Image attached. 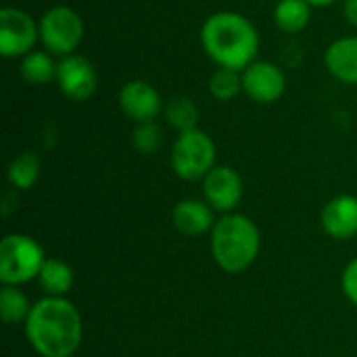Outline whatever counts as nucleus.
Returning a JSON list of instances; mask_svg holds the SVG:
<instances>
[{"label": "nucleus", "mask_w": 357, "mask_h": 357, "mask_svg": "<svg viewBox=\"0 0 357 357\" xmlns=\"http://www.w3.org/2000/svg\"><path fill=\"white\" fill-rule=\"evenodd\" d=\"M82 316L65 297H44L31 305L25 337L42 357H71L82 343Z\"/></svg>", "instance_id": "f257e3e1"}, {"label": "nucleus", "mask_w": 357, "mask_h": 357, "mask_svg": "<svg viewBox=\"0 0 357 357\" xmlns=\"http://www.w3.org/2000/svg\"><path fill=\"white\" fill-rule=\"evenodd\" d=\"M201 44L218 67L243 71L257 61L259 33L255 25L236 10H220L205 19Z\"/></svg>", "instance_id": "f03ea898"}, {"label": "nucleus", "mask_w": 357, "mask_h": 357, "mask_svg": "<svg viewBox=\"0 0 357 357\" xmlns=\"http://www.w3.org/2000/svg\"><path fill=\"white\" fill-rule=\"evenodd\" d=\"M259 247V230L247 215L226 213L211 230V255L224 272H245L257 259Z\"/></svg>", "instance_id": "7ed1b4c3"}, {"label": "nucleus", "mask_w": 357, "mask_h": 357, "mask_svg": "<svg viewBox=\"0 0 357 357\" xmlns=\"http://www.w3.org/2000/svg\"><path fill=\"white\" fill-rule=\"evenodd\" d=\"M44 249L27 234H8L0 243V280L19 287L40 276L44 266Z\"/></svg>", "instance_id": "20e7f679"}, {"label": "nucleus", "mask_w": 357, "mask_h": 357, "mask_svg": "<svg viewBox=\"0 0 357 357\" xmlns=\"http://www.w3.org/2000/svg\"><path fill=\"white\" fill-rule=\"evenodd\" d=\"M172 167L186 182L203 180L215 167V142L203 130L180 132L172 146Z\"/></svg>", "instance_id": "39448f33"}, {"label": "nucleus", "mask_w": 357, "mask_h": 357, "mask_svg": "<svg viewBox=\"0 0 357 357\" xmlns=\"http://www.w3.org/2000/svg\"><path fill=\"white\" fill-rule=\"evenodd\" d=\"M40 42L46 52L67 56L75 54V48L84 40V21L71 6H52L40 17Z\"/></svg>", "instance_id": "423d86ee"}, {"label": "nucleus", "mask_w": 357, "mask_h": 357, "mask_svg": "<svg viewBox=\"0 0 357 357\" xmlns=\"http://www.w3.org/2000/svg\"><path fill=\"white\" fill-rule=\"evenodd\" d=\"M40 40V25L17 6L0 8V52L6 59L25 56Z\"/></svg>", "instance_id": "0eeeda50"}, {"label": "nucleus", "mask_w": 357, "mask_h": 357, "mask_svg": "<svg viewBox=\"0 0 357 357\" xmlns=\"http://www.w3.org/2000/svg\"><path fill=\"white\" fill-rule=\"evenodd\" d=\"M241 75L243 92L259 105L276 102L287 90V75L272 61H253L247 69L241 71Z\"/></svg>", "instance_id": "6e6552de"}, {"label": "nucleus", "mask_w": 357, "mask_h": 357, "mask_svg": "<svg viewBox=\"0 0 357 357\" xmlns=\"http://www.w3.org/2000/svg\"><path fill=\"white\" fill-rule=\"evenodd\" d=\"M56 84L67 98L88 100L98 88V75L86 56L67 54L56 63Z\"/></svg>", "instance_id": "1a4fd4ad"}, {"label": "nucleus", "mask_w": 357, "mask_h": 357, "mask_svg": "<svg viewBox=\"0 0 357 357\" xmlns=\"http://www.w3.org/2000/svg\"><path fill=\"white\" fill-rule=\"evenodd\" d=\"M203 195L213 211L232 213L243 199V178L228 165H215L203 178Z\"/></svg>", "instance_id": "9d476101"}, {"label": "nucleus", "mask_w": 357, "mask_h": 357, "mask_svg": "<svg viewBox=\"0 0 357 357\" xmlns=\"http://www.w3.org/2000/svg\"><path fill=\"white\" fill-rule=\"evenodd\" d=\"M117 102L123 115L136 123L155 121V117L165 109L159 92L144 79H132L123 84Z\"/></svg>", "instance_id": "9b49d317"}, {"label": "nucleus", "mask_w": 357, "mask_h": 357, "mask_svg": "<svg viewBox=\"0 0 357 357\" xmlns=\"http://www.w3.org/2000/svg\"><path fill=\"white\" fill-rule=\"evenodd\" d=\"M322 228L335 241H347L357 234V197L339 195L322 209Z\"/></svg>", "instance_id": "f8f14e48"}, {"label": "nucleus", "mask_w": 357, "mask_h": 357, "mask_svg": "<svg viewBox=\"0 0 357 357\" xmlns=\"http://www.w3.org/2000/svg\"><path fill=\"white\" fill-rule=\"evenodd\" d=\"M172 220H174V226L178 228V232H182L186 236L205 234V232L213 230V226H215L213 209L209 207L207 201H199V199H184V201L176 203V207L172 211Z\"/></svg>", "instance_id": "ddd939ff"}, {"label": "nucleus", "mask_w": 357, "mask_h": 357, "mask_svg": "<svg viewBox=\"0 0 357 357\" xmlns=\"http://www.w3.org/2000/svg\"><path fill=\"white\" fill-rule=\"evenodd\" d=\"M324 65L335 79L357 86V36L335 40L324 52Z\"/></svg>", "instance_id": "4468645a"}, {"label": "nucleus", "mask_w": 357, "mask_h": 357, "mask_svg": "<svg viewBox=\"0 0 357 357\" xmlns=\"http://www.w3.org/2000/svg\"><path fill=\"white\" fill-rule=\"evenodd\" d=\"M38 282L46 297H65L73 287V270L61 259H46Z\"/></svg>", "instance_id": "2eb2a0df"}, {"label": "nucleus", "mask_w": 357, "mask_h": 357, "mask_svg": "<svg viewBox=\"0 0 357 357\" xmlns=\"http://www.w3.org/2000/svg\"><path fill=\"white\" fill-rule=\"evenodd\" d=\"M312 19V4L305 0H278L274 8V21L278 29L287 33H299Z\"/></svg>", "instance_id": "dca6fc26"}, {"label": "nucleus", "mask_w": 357, "mask_h": 357, "mask_svg": "<svg viewBox=\"0 0 357 357\" xmlns=\"http://www.w3.org/2000/svg\"><path fill=\"white\" fill-rule=\"evenodd\" d=\"M19 71L21 77L31 86H44L50 79H56V63L52 61L50 52L42 50H31L29 54H25L19 65Z\"/></svg>", "instance_id": "f3484780"}, {"label": "nucleus", "mask_w": 357, "mask_h": 357, "mask_svg": "<svg viewBox=\"0 0 357 357\" xmlns=\"http://www.w3.org/2000/svg\"><path fill=\"white\" fill-rule=\"evenodd\" d=\"M165 119L167 123L180 132H188V130H197L199 126V109L197 105L188 98V96H174L167 100L165 109Z\"/></svg>", "instance_id": "a211bd4d"}, {"label": "nucleus", "mask_w": 357, "mask_h": 357, "mask_svg": "<svg viewBox=\"0 0 357 357\" xmlns=\"http://www.w3.org/2000/svg\"><path fill=\"white\" fill-rule=\"evenodd\" d=\"M29 312H31V303L27 295L17 287L4 284L0 291V316L4 324H19V322L25 324Z\"/></svg>", "instance_id": "6ab92c4d"}, {"label": "nucleus", "mask_w": 357, "mask_h": 357, "mask_svg": "<svg viewBox=\"0 0 357 357\" xmlns=\"http://www.w3.org/2000/svg\"><path fill=\"white\" fill-rule=\"evenodd\" d=\"M40 176V159L33 153L17 155L8 165V182L17 190H27L38 182Z\"/></svg>", "instance_id": "aec40b11"}, {"label": "nucleus", "mask_w": 357, "mask_h": 357, "mask_svg": "<svg viewBox=\"0 0 357 357\" xmlns=\"http://www.w3.org/2000/svg\"><path fill=\"white\" fill-rule=\"evenodd\" d=\"M209 92L215 100L228 102L243 92V75L236 69L218 67L209 77Z\"/></svg>", "instance_id": "412c9836"}, {"label": "nucleus", "mask_w": 357, "mask_h": 357, "mask_svg": "<svg viewBox=\"0 0 357 357\" xmlns=\"http://www.w3.org/2000/svg\"><path fill=\"white\" fill-rule=\"evenodd\" d=\"M163 144V132L155 121L138 123L132 134V146L142 155H155Z\"/></svg>", "instance_id": "4be33fe9"}, {"label": "nucleus", "mask_w": 357, "mask_h": 357, "mask_svg": "<svg viewBox=\"0 0 357 357\" xmlns=\"http://www.w3.org/2000/svg\"><path fill=\"white\" fill-rule=\"evenodd\" d=\"M341 284H343L345 297H347L354 305H357V259H354L351 264H347V268H345V272H343Z\"/></svg>", "instance_id": "5701e85b"}, {"label": "nucleus", "mask_w": 357, "mask_h": 357, "mask_svg": "<svg viewBox=\"0 0 357 357\" xmlns=\"http://www.w3.org/2000/svg\"><path fill=\"white\" fill-rule=\"evenodd\" d=\"M343 15L349 25L357 27V0H345L343 4Z\"/></svg>", "instance_id": "b1692460"}, {"label": "nucleus", "mask_w": 357, "mask_h": 357, "mask_svg": "<svg viewBox=\"0 0 357 357\" xmlns=\"http://www.w3.org/2000/svg\"><path fill=\"white\" fill-rule=\"evenodd\" d=\"M307 4H312V6H318V8H322V6H331V4H335L337 0H305Z\"/></svg>", "instance_id": "393cba45"}]
</instances>
